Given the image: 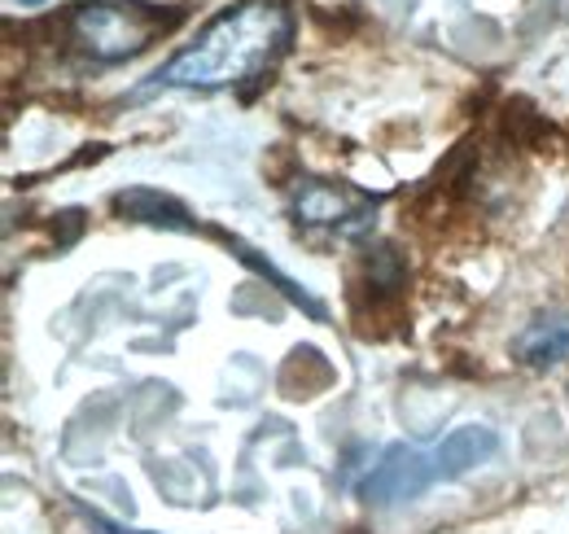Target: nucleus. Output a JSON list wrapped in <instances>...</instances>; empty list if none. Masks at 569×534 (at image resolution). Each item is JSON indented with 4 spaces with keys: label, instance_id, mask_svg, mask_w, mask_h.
<instances>
[{
    "label": "nucleus",
    "instance_id": "20e7f679",
    "mask_svg": "<svg viewBox=\"0 0 569 534\" xmlns=\"http://www.w3.org/2000/svg\"><path fill=\"white\" fill-rule=\"evenodd\" d=\"M496 447H499L496 429H487V425H465V429H456V434L433 452V477H438V482H451V477L469 473L473 465L491 461Z\"/></svg>",
    "mask_w": 569,
    "mask_h": 534
},
{
    "label": "nucleus",
    "instance_id": "f257e3e1",
    "mask_svg": "<svg viewBox=\"0 0 569 534\" xmlns=\"http://www.w3.org/2000/svg\"><path fill=\"white\" fill-rule=\"evenodd\" d=\"M293 36L284 0L228 4L207 31L153 75V88H241L277 67Z\"/></svg>",
    "mask_w": 569,
    "mask_h": 534
},
{
    "label": "nucleus",
    "instance_id": "423d86ee",
    "mask_svg": "<svg viewBox=\"0 0 569 534\" xmlns=\"http://www.w3.org/2000/svg\"><path fill=\"white\" fill-rule=\"evenodd\" d=\"M512 355H517L521 364H535V368L561 364L569 355V316L566 312H543V316H535V325H526V334L512 342Z\"/></svg>",
    "mask_w": 569,
    "mask_h": 534
},
{
    "label": "nucleus",
    "instance_id": "7ed1b4c3",
    "mask_svg": "<svg viewBox=\"0 0 569 534\" xmlns=\"http://www.w3.org/2000/svg\"><path fill=\"white\" fill-rule=\"evenodd\" d=\"M433 482H438L433 477V456H421L412 447H390L386 461L363 482V495L372 504H399V500H417Z\"/></svg>",
    "mask_w": 569,
    "mask_h": 534
},
{
    "label": "nucleus",
    "instance_id": "0eeeda50",
    "mask_svg": "<svg viewBox=\"0 0 569 534\" xmlns=\"http://www.w3.org/2000/svg\"><path fill=\"white\" fill-rule=\"evenodd\" d=\"M22 4H44V0H22Z\"/></svg>",
    "mask_w": 569,
    "mask_h": 534
},
{
    "label": "nucleus",
    "instance_id": "f03ea898",
    "mask_svg": "<svg viewBox=\"0 0 569 534\" xmlns=\"http://www.w3.org/2000/svg\"><path fill=\"white\" fill-rule=\"evenodd\" d=\"M180 18H184L180 9H162V4H144V0L79 4L71 13V40L101 62H119V58H132V53L149 49Z\"/></svg>",
    "mask_w": 569,
    "mask_h": 534
},
{
    "label": "nucleus",
    "instance_id": "39448f33",
    "mask_svg": "<svg viewBox=\"0 0 569 534\" xmlns=\"http://www.w3.org/2000/svg\"><path fill=\"white\" fill-rule=\"evenodd\" d=\"M368 206V198H359L351 189H338V185H325V180H307L298 194H293V215L302 224H347L351 215H359Z\"/></svg>",
    "mask_w": 569,
    "mask_h": 534
}]
</instances>
